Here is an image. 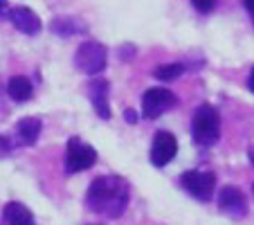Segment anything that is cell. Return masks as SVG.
I'll return each mask as SVG.
<instances>
[{"label": "cell", "instance_id": "9a60e30c", "mask_svg": "<svg viewBox=\"0 0 254 225\" xmlns=\"http://www.w3.org/2000/svg\"><path fill=\"white\" fill-rule=\"evenodd\" d=\"M185 63H180V61H176V63H162V66H158L153 70V77L158 79V81H164V83H169V81H173V79H178L180 75L185 72Z\"/></svg>", "mask_w": 254, "mask_h": 225}, {"label": "cell", "instance_id": "9c48e42d", "mask_svg": "<svg viewBox=\"0 0 254 225\" xmlns=\"http://www.w3.org/2000/svg\"><path fill=\"white\" fill-rule=\"evenodd\" d=\"M218 207L221 212H225L227 216H234V219L248 214V201H245L243 192L234 185H225L218 192Z\"/></svg>", "mask_w": 254, "mask_h": 225}, {"label": "cell", "instance_id": "7402d4cb", "mask_svg": "<svg viewBox=\"0 0 254 225\" xmlns=\"http://www.w3.org/2000/svg\"><path fill=\"white\" fill-rule=\"evenodd\" d=\"M5 11H9V9H7V2H5V0H0V16L5 14Z\"/></svg>", "mask_w": 254, "mask_h": 225}, {"label": "cell", "instance_id": "7a4b0ae2", "mask_svg": "<svg viewBox=\"0 0 254 225\" xmlns=\"http://www.w3.org/2000/svg\"><path fill=\"white\" fill-rule=\"evenodd\" d=\"M221 138V115L209 104H202L193 113V140L200 147H211Z\"/></svg>", "mask_w": 254, "mask_h": 225}, {"label": "cell", "instance_id": "e0dca14e", "mask_svg": "<svg viewBox=\"0 0 254 225\" xmlns=\"http://www.w3.org/2000/svg\"><path fill=\"white\" fill-rule=\"evenodd\" d=\"M11 149H14L11 140L7 138V135H0V158H7V155L11 153Z\"/></svg>", "mask_w": 254, "mask_h": 225}, {"label": "cell", "instance_id": "603a6c76", "mask_svg": "<svg viewBox=\"0 0 254 225\" xmlns=\"http://www.w3.org/2000/svg\"><path fill=\"white\" fill-rule=\"evenodd\" d=\"M248 158H250V162L254 164V149H250V151H248Z\"/></svg>", "mask_w": 254, "mask_h": 225}, {"label": "cell", "instance_id": "52a82bcc", "mask_svg": "<svg viewBox=\"0 0 254 225\" xmlns=\"http://www.w3.org/2000/svg\"><path fill=\"white\" fill-rule=\"evenodd\" d=\"M178 153V140L169 131H158L153 135V144H151V164L158 169L167 167Z\"/></svg>", "mask_w": 254, "mask_h": 225}, {"label": "cell", "instance_id": "4fadbf2b", "mask_svg": "<svg viewBox=\"0 0 254 225\" xmlns=\"http://www.w3.org/2000/svg\"><path fill=\"white\" fill-rule=\"evenodd\" d=\"M2 221L11 223V225H25V223L29 225L36 219H34L32 210H29L27 205H23V203H18V201H11L2 207Z\"/></svg>", "mask_w": 254, "mask_h": 225}, {"label": "cell", "instance_id": "44dd1931", "mask_svg": "<svg viewBox=\"0 0 254 225\" xmlns=\"http://www.w3.org/2000/svg\"><path fill=\"white\" fill-rule=\"evenodd\" d=\"M248 88L254 92V66H252V70H250V77H248Z\"/></svg>", "mask_w": 254, "mask_h": 225}, {"label": "cell", "instance_id": "5b68a950", "mask_svg": "<svg viewBox=\"0 0 254 225\" xmlns=\"http://www.w3.org/2000/svg\"><path fill=\"white\" fill-rule=\"evenodd\" d=\"M180 185L183 189L193 196L196 201H211L216 192V176L211 171H200V169H191V171H185L180 176Z\"/></svg>", "mask_w": 254, "mask_h": 225}, {"label": "cell", "instance_id": "ffe728a7", "mask_svg": "<svg viewBox=\"0 0 254 225\" xmlns=\"http://www.w3.org/2000/svg\"><path fill=\"white\" fill-rule=\"evenodd\" d=\"M245 9H248V14L252 16V23H254V0H243Z\"/></svg>", "mask_w": 254, "mask_h": 225}, {"label": "cell", "instance_id": "d6986e66", "mask_svg": "<svg viewBox=\"0 0 254 225\" xmlns=\"http://www.w3.org/2000/svg\"><path fill=\"white\" fill-rule=\"evenodd\" d=\"M124 120L128 122V124H137V113H135L133 108H124Z\"/></svg>", "mask_w": 254, "mask_h": 225}, {"label": "cell", "instance_id": "cb8c5ba5", "mask_svg": "<svg viewBox=\"0 0 254 225\" xmlns=\"http://www.w3.org/2000/svg\"><path fill=\"white\" fill-rule=\"evenodd\" d=\"M252 192H254V185H252Z\"/></svg>", "mask_w": 254, "mask_h": 225}, {"label": "cell", "instance_id": "ba28073f", "mask_svg": "<svg viewBox=\"0 0 254 225\" xmlns=\"http://www.w3.org/2000/svg\"><path fill=\"white\" fill-rule=\"evenodd\" d=\"M108 92H111V83L101 77H95L92 81H88V99L92 104V110L97 113V117H101L104 122L111 120V101H108Z\"/></svg>", "mask_w": 254, "mask_h": 225}, {"label": "cell", "instance_id": "5bb4252c", "mask_svg": "<svg viewBox=\"0 0 254 225\" xmlns=\"http://www.w3.org/2000/svg\"><path fill=\"white\" fill-rule=\"evenodd\" d=\"M7 95H9L14 101L23 104V101L32 99L34 86H32V81H29L27 77H11L9 83H7Z\"/></svg>", "mask_w": 254, "mask_h": 225}, {"label": "cell", "instance_id": "6da1fadb", "mask_svg": "<svg viewBox=\"0 0 254 225\" xmlns=\"http://www.w3.org/2000/svg\"><path fill=\"white\" fill-rule=\"evenodd\" d=\"M130 201V185L120 176H99L90 182L86 192V207L106 219L124 214Z\"/></svg>", "mask_w": 254, "mask_h": 225}, {"label": "cell", "instance_id": "3957f363", "mask_svg": "<svg viewBox=\"0 0 254 225\" xmlns=\"http://www.w3.org/2000/svg\"><path fill=\"white\" fill-rule=\"evenodd\" d=\"M95 164H97V149L86 144L77 135H72L67 140V149H65V176L88 171Z\"/></svg>", "mask_w": 254, "mask_h": 225}, {"label": "cell", "instance_id": "8fae6325", "mask_svg": "<svg viewBox=\"0 0 254 225\" xmlns=\"http://www.w3.org/2000/svg\"><path fill=\"white\" fill-rule=\"evenodd\" d=\"M50 32L63 36V39H70V36H77V34H86L88 25L83 20L74 18V16H54L50 20Z\"/></svg>", "mask_w": 254, "mask_h": 225}, {"label": "cell", "instance_id": "8992f818", "mask_svg": "<svg viewBox=\"0 0 254 225\" xmlns=\"http://www.w3.org/2000/svg\"><path fill=\"white\" fill-rule=\"evenodd\" d=\"M178 97L169 88H149L142 97V113L144 120H158L167 110L176 108Z\"/></svg>", "mask_w": 254, "mask_h": 225}, {"label": "cell", "instance_id": "30bf717a", "mask_svg": "<svg viewBox=\"0 0 254 225\" xmlns=\"http://www.w3.org/2000/svg\"><path fill=\"white\" fill-rule=\"evenodd\" d=\"M11 25L18 29L20 34H27V36H36V34L43 29V23L36 14H34L29 7H14V9L7 11Z\"/></svg>", "mask_w": 254, "mask_h": 225}, {"label": "cell", "instance_id": "7c38bea8", "mask_svg": "<svg viewBox=\"0 0 254 225\" xmlns=\"http://www.w3.org/2000/svg\"><path fill=\"white\" fill-rule=\"evenodd\" d=\"M41 129H43L41 117H23V120H18V124H16L18 144H23V147H34L41 135Z\"/></svg>", "mask_w": 254, "mask_h": 225}, {"label": "cell", "instance_id": "277c9868", "mask_svg": "<svg viewBox=\"0 0 254 225\" xmlns=\"http://www.w3.org/2000/svg\"><path fill=\"white\" fill-rule=\"evenodd\" d=\"M106 63H108V50L97 41H86L74 52V66L90 77H97L99 72H104Z\"/></svg>", "mask_w": 254, "mask_h": 225}, {"label": "cell", "instance_id": "ac0fdd59", "mask_svg": "<svg viewBox=\"0 0 254 225\" xmlns=\"http://www.w3.org/2000/svg\"><path fill=\"white\" fill-rule=\"evenodd\" d=\"M135 45H122V50H120V59L122 61H130V59L135 57Z\"/></svg>", "mask_w": 254, "mask_h": 225}, {"label": "cell", "instance_id": "2e32d148", "mask_svg": "<svg viewBox=\"0 0 254 225\" xmlns=\"http://www.w3.org/2000/svg\"><path fill=\"white\" fill-rule=\"evenodd\" d=\"M191 5L196 7V11H200V14H209L216 7V0H191Z\"/></svg>", "mask_w": 254, "mask_h": 225}]
</instances>
